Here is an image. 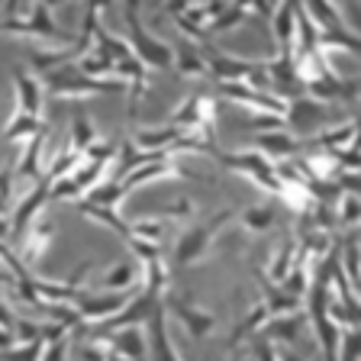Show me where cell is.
Wrapping results in <instances>:
<instances>
[{"instance_id": "cell-22", "label": "cell", "mask_w": 361, "mask_h": 361, "mask_svg": "<svg viewBox=\"0 0 361 361\" xmlns=\"http://www.w3.org/2000/svg\"><path fill=\"white\" fill-rule=\"evenodd\" d=\"M45 129H49L45 126V116H30V113L13 110V116L7 120L0 139H4V142H26V139H32V135L45 133Z\"/></svg>"}, {"instance_id": "cell-18", "label": "cell", "mask_w": 361, "mask_h": 361, "mask_svg": "<svg viewBox=\"0 0 361 361\" xmlns=\"http://www.w3.org/2000/svg\"><path fill=\"white\" fill-rule=\"evenodd\" d=\"M97 338H106L113 352H120L123 358H129V361H145V355H149V338L142 336L139 326H123V329H113Z\"/></svg>"}, {"instance_id": "cell-36", "label": "cell", "mask_w": 361, "mask_h": 361, "mask_svg": "<svg viewBox=\"0 0 361 361\" xmlns=\"http://www.w3.org/2000/svg\"><path fill=\"white\" fill-rule=\"evenodd\" d=\"M68 352H71V332L55 338V342H49V345L42 348V358L39 361H68Z\"/></svg>"}, {"instance_id": "cell-38", "label": "cell", "mask_w": 361, "mask_h": 361, "mask_svg": "<svg viewBox=\"0 0 361 361\" xmlns=\"http://www.w3.org/2000/svg\"><path fill=\"white\" fill-rule=\"evenodd\" d=\"M13 180H16V174H13V165H7V168H0V200L10 207V197H13Z\"/></svg>"}, {"instance_id": "cell-7", "label": "cell", "mask_w": 361, "mask_h": 361, "mask_svg": "<svg viewBox=\"0 0 361 361\" xmlns=\"http://www.w3.org/2000/svg\"><path fill=\"white\" fill-rule=\"evenodd\" d=\"M142 290V287H135V290H106V293H84L81 300L75 303L78 316H81V323L87 326H97L110 316H116L129 300H133L135 293Z\"/></svg>"}, {"instance_id": "cell-4", "label": "cell", "mask_w": 361, "mask_h": 361, "mask_svg": "<svg viewBox=\"0 0 361 361\" xmlns=\"http://www.w3.org/2000/svg\"><path fill=\"white\" fill-rule=\"evenodd\" d=\"M0 36H26V39H42V42H71L68 32L61 30L49 7L32 4L30 16H7L0 23Z\"/></svg>"}, {"instance_id": "cell-26", "label": "cell", "mask_w": 361, "mask_h": 361, "mask_svg": "<svg viewBox=\"0 0 361 361\" xmlns=\"http://www.w3.org/2000/svg\"><path fill=\"white\" fill-rule=\"evenodd\" d=\"M297 242H284V245L271 255V262H268V271H264V281H271V284H281L284 281V274L293 268V262H297Z\"/></svg>"}, {"instance_id": "cell-37", "label": "cell", "mask_w": 361, "mask_h": 361, "mask_svg": "<svg viewBox=\"0 0 361 361\" xmlns=\"http://www.w3.org/2000/svg\"><path fill=\"white\" fill-rule=\"evenodd\" d=\"M245 129H284V116H274V113H255L252 120H245Z\"/></svg>"}, {"instance_id": "cell-32", "label": "cell", "mask_w": 361, "mask_h": 361, "mask_svg": "<svg viewBox=\"0 0 361 361\" xmlns=\"http://www.w3.org/2000/svg\"><path fill=\"white\" fill-rule=\"evenodd\" d=\"M129 229H133V235H139V239H149V242H161V235H165V223L155 216H139L129 223Z\"/></svg>"}, {"instance_id": "cell-2", "label": "cell", "mask_w": 361, "mask_h": 361, "mask_svg": "<svg viewBox=\"0 0 361 361\" xmlns=\"http://www.w3.org/2000/svg\"><path fill=\"white\" fill-rule=\"evenodd\" d=\"M142 4L145 0H123V20H126V42L133 45V55L142 61L145 68H158V71H168L174 61V49L161 39L149 36L142 23Z\"/></svg>"}, {"instance_id": "cell-39", "label": "cell", "mask_w": 361, "mask_h": 361, "mask_svg": "<svg viewBox=\"0 0 361 361\" xmlns=\"http://www.w3.org/2000/svg\"><path fill=\"white\" fill-rule=\"evenodd\" d=\"M16 345V338H13V329H7V326H0V352H7V348Z\"/></svg>"}, {"instance_id": "cell-9", "label": "cell", "mask_w": 361, "mask_h": 361, "mask_svg": "<svg viewBox=\"0 0 361 361\" xmlns=\"http://www.w3.org/2000/svg\"><path fill=\"white\" fill-rule=\"evenodd\" d=\"M168 178H174V180H197V174L194 171H188V168H180L178 161H149V165H139V168H133V171H126L123 178H116L123 184V190L126 194H133V190H139V188H145V184H158V180H168Z\"/></svg>"}, {"instance_id": "cell-40", "label": "cell", "mask_w": 361, "mask_h": 361, "mask_svg": "<svg viewBox=\"0 0 361 361\" xmlns=\"http://www.w3.org/2000/svg\"><path fill=\"white\" fill-rule=\"evenodd\" d=\"M13 319H16V316L10 313V307L4 303V297H0V326H7V329H13Z\"/></svg>"}, {"instance_id": "cell-27", "label": "cell", "mask_w": 361, "mask_h": 361, "mask_svg": "<svg viewBox=\"0 0 361 361\" xmlns=\"http://www.w3.org/2000/svg\"><path fill=\"white\" fill-rule=\"evenodd\" d=\"M75 65H78V71H81V75H87V78H116V61H113L110 55L97 52V49L84 52Z\"/></svg>"}, {"instance_id": "cell-20", "label": "cell", "mask_w": 361, "mask_h": 361, "mask_svg": "<svg viewBox=\"0 0 361 361\" xmlns=\"http://www.w3.org/2000/svg\"><path fill=\"white\" fill-rule=\"evenodd\" d=\"M45 139H49V129H45V133H39V135H32V139H26V152H23V158L13 165V174L20 180H30V188L36 184V180H42Z\"/></svg>"}, {"instance_id": "cell-17", "label": "cell", "mask_w": 361, "mask_h": 361, "mask_svg": "<svg viewBox=\"0 0 361 361\" xmlns=\"http://www.w3.org/2000/svg\"><path fill=\"white\" fill-rule=\"evenodd\" d=\"M355 139H358V120H345V123H338V126H326L316 135L303 139V149L336 152V149H345V145H355Z\"/></svg>"}, {"instance_id": "cell-1", "label": "cell", "mask_w": 361, "mask_h": 361, "mask_svg": "<svg viewBox=\"0 0 361 361\" xmlns=\"http://www.w3.org/2000/svg\"><path fill=\"white\" fill-rule=\"evenodd\" d=\"M45 97L55 100H84V97H100V94H120L126 90V81L120 78H87L81 75L75 65H61L45 71Z\"/></svg>"}, {"instance_id": "cell-45", "label": "cell", "mask_w": 361, "mask_h": 361, "mask_svg": "<svg viewBox=\"0 0 361 361\" xmlns=\"http://www.w3.org/2000/svg\"><path fill=\"white\" fill-rule=\"evenodd\" d=\"M336 7H355V0H332Z\"/></svg>"}, {"instance_id": "cell-41", "label": "cell", "mask_w": 361, "mask_h": 361, "mask_svg": "<svg viewBox=\"0 0 361 361\" xmlns=\"http://www.w3.org/2000/svg\"><path fill=\"white\" fill-rule=\"evenodd\" d=\"M278 361H307L297 352H290V345H278Z\"/></svg>"}, {"instance_id": "cell-19", "label": "cell", "mask_w": 361, "mask_h": 361, "mask_svg": "<svg viewBox=\"0 0 361 361\" xmlns=\"http://www.w3.org/2000/svg\"><path fill=\"white\" fill-rule=\"evenodd\" d=\"M303 326H307V319H303V313L271 316V319H268V323L262 326V329L255 332V336L268 338V342H274V345H293V342L300 338Z\"/></svg>"}, {"instance_id": "cell-47", "label": "cell", "mask_w": 361, "mask_h": 361, "mask_svg": "<svg viewBox=\"0 0 361 361\" xmlns=\"http://www.w3.org/2000/svg\"><path fill=\"white\" fill-rule=\"evenodd\" d=\"M155 4H165V0H155Z\"/></svg>"}, {"instance_id": "cell-33", "label": "cell", "mask_w": 361, "mask_h": 361, "mask_svg": "<svg viewBox=\"0 0 361 361\" xmlns=\"http://www.w3.org/2000/svg\"><path fill=\"white\" fill-rule=\"evenodd\" d=\"M45 342H16L13 348L0 352V361H39L42 358Z\"/></svg>"}, {"instance_id": "cell-29", "label": "cell", "mask_w": 361, "mask_h": 361, "mask_svg": "<svg viewBox=\"0 0 361 361\" xmlns=\"http://www.w3.org/2000/svg\"><path fill=\"white\" fill-rule=\"evenodd\" d=\"M248 10H242V7H233V4H229V7L223 10V13L216 16V20L210 23V26H207V36H219V32H229V30H239L242 23L248 20Z\"/></svg>"}, {"instance_id": "cell-25", "label": "cell", "mask_w": 361, "mask_h": 361, "mask_svg": "<svg viewBox=\"0 0 361 361\" xmlns=\"http://www.w3.org/2000/svg\"><path fill=\"white\" fill-rule=\"evenodd\" d=\"M81 161H84V155H78L71 145H61L59 152H52V155H49V168L42 171V178L49 180V184H55V180L68 178V174L75 171Z\"/></svg>"}, {"instance_id": "cell-34", "label": "cell", "mask_w": 361, "mask_h": 361, "mask_svg": "<svg viewBox=\"0 0 361 361\" xmlns=\"http://www.w3.org/2000/svg\"><path fill=\"white\" fill-rule=\"evenodd\" d=\"M13 338L16 342H42V323H32V319H13Z\"/></svg>"}, {"instance_id": "cell-10", "label": "cell", "mask_w": 361, "mask_h": 361, "mask_svg": "<svg viewBox=\"0 0 361 361\" xmlns=\"http://www.w3.org/2000/svg\"><path fill=\"white\" fill-rule=\"evenodd\" d=\"M161 307H165V313L178 316V323L188 329L190 338H207L213 329H216V316L207 313V310L200 307H190L188 300H180V297H174L171 290L161 297Z\"/></svg>"}, {"instance_id": "cell-43", "label": "cell", "mask_w": 361, "mask_h": 361, "mask_svg": "<svg viewBox=\"0 0 361 361\" xmlns=\"http://www.w3.org/2000/svg\"><path fill=\"white\" fill-rule=\"evenodd\" d=\"M113 7V0H87V7L84 10H94V13H104V10Z\"/></svg>"}, {"instance_id": "cell-46", "label": "cell", "mask_w": 361, "mask_h": 361, "mask_svg": "<svg viewBox=\"0 0 361 361\" xmlns=\"http://www.w3.org/2000/svg\"><path fill=\"white\" fill-rule=\"evenodd\" d=\"M23 4H36V0H23Z\"/></svg>"}, {"instance_id": "cell-31", "label": "cell", "mask_w": 361, "mask_h": 361, "mask_svg": "<svg viewBox=\"0 0 361 361\" xmlns=\"http://www.w3.org/2000/svg\"><path fill=\"white\" fill-rule=\"evenodd\" d=\"M126 245L139 264H149V262H158V258H161V242H149V239H139V235H129Z\"/></svg>"}, {"instance_id": "cell-16", "label": "cell", "mask_w": 361, "mask_h": 361, "mask_svg": "<svg viewBox=\"0 0 361 361\" xmlns=\"http://www.w3.org/2000/svg\"><path fill=\"white\" fill-rule=\"evenodd\" d=\"M252 149L262 152L264 158H271V161H284V158H293L297 152H303V139H297L293 133H287V129H268V133H258L255 139H252Z\"/></svg>"}, {"instance_id": "cell-12", "label": "cell", "mask_w": 361, "mask_h": 361, "mask_svg": "<svg viewBox=\"0 0 361 361\" xmlns=\"http://www.w3.org/2000/svg\"><path fill=\"white\" fill-rule=\"evenodd\" d=\"M145 326H149V355H145V361H184L180 358V352L174 348L171 342V332H168V313L165 307L158 303L155 313L145 319Z\"/></svg>"}, {"instance_id": "cell-8", "label": "cell", "mask_w": 361, "mask_h": 361, "mask_svg": "<svg viewBox=\"0 0 361 361\" xmlns=\"http://www.w3.org/2000/svg\"><path fill=\"white\" fill-rule=\"evenodd\" d=\"M303 94L313 97V100H319V104H329V106L332 104H355V100H358V81L338 75L336 68H332L329 75L303 84Z\"/></svg>"}, {"instance_id": "cell-3", "label": "cell", "mask_w": 361, "mask_h": 361, "mask_svg": "<svg viewBox=\"0 0 361 361\" xmlns=\"http://www.w3.org/2000/svg\"><path fill=\"white\" fill-rule=\"evenodd\" d=\"M235 219V210H219L216 216H210L207 223H194L190 229H184L180 233V239L174 242V252H171V264L174 268H190V264L203 262L207 258V252H210V245L216 242L219 229L223 226H229Z\"/></svg>"}, {"instance_id": "cell-15", "label": "cell", "mask_w": 361, "mask_h": 361, "mask_svg": "<svg viewBox=\"0 0 361 361\" xmlns=\"http://www.w3.org/2000/svg\"><path fill=\"white\" fill-rule=\"evenodd\" d=\"M297 10H300V0H278L274 10H271V16H268L271 36H274L281 52H293V39H297Z\"/></svg>"}, {"instance_id": "cell-24", "label": "cell", "mask_w": 361, "mask_h": 361, "mask_svg": "<svg viewBox=\"0 0 361 361\" xmlns=\"http://www.w3.org/2000/svg\"><path fill=\"white\" fill-rule=\"evenodd\" d=\"M235 219L242 223V229L245 233H268L271 226H274V219H278V210L271 207V203H252V207H242V210H235Z\"/></svg>"}, {"instance_id": "cell-5", "label": "cell", "mask_w": 361, "mask_h": 361, "mask_svg": "<svg viewBox=\"0 0 361 361\" xmlns=\"http://www.w3.org/2000/svg\"><path fill=\"white\" fill-rule=\"evenodd\" d=\"M326 126H332V106L329 104H319V100L307 97V94L287 100V110H284L287 133H293L297 139H310V135H316Z\"/></svg>"}, {"instance_id": "cell-6", "label": "cell", "mask_w": 361, "mask_h": 361, "mask_svg": "<svg viewBox=\"0 0 361 361\" xmlns=\"http://www.w3.org/2000/svg\"><path fill=\"white\" fill-rule=\"evenodd\" d=\"M216 158L223 161L226 168H233L235 174L248 178V184H255V188H262L264 194L278 197L281 180H278V174H274V161H271V158H264L262 152L245 149V152H233V155H223V152H219Z\"/></svg>"}, {"instance_id": "cell-44", "label": "cell", "mask_w": 361, "mask_h": 361, "mask_svg": "<svg viewBox=\"0 0 361 361\" xmlns=\"http://www.w3.org/2000/svg\"><path fill=\"white\" fill-rule=\"evenodd\" d=\"M36 4H42V7H49V10H52V7H61L65 0H36Z\"/></svg>"}, {"instance_id": "cell-23", "label": "cell", "mask_w": 361, "mask_h": 361, "mask_svg": "<svg viewBox=\"0 0 361 361\" xmlns=\"http://www.w3.org/2000/svg\"><path fill=\"white\" fill-rule=\"evenodd\" d=\"M171 49H174L171 68L178 71V78H207V65H203L200 45L197 42H180V45H171Z\"/></svg>"}, {"instance_id": "cell-30", "label": "cell", "mask_w": 361, "mask_h": 361, "mask_svg": "<svg viewBox=\"0 0 361 361\" xmlns=\"http://www.w3.org/2000/svg\"><path fill=\"white\" fill-rule=\"evenodd\" d=\"M145 216H155L161 223H184V219L194 216V200H180V203H171V207H155Z\"/></svg>"}, {"instance_id": "cell-28", "label": "cell", "mask_w": 361, "mask_h": 361, "mask_svg": "<svg viewBox=\"0 0 361 361\" xmlns=\"http://www.w3.org/2000/svg\"><path fill=\"white\" fill-rule=\"evenodd\" d=\"M94 142H97V129H94L90 116H84V113L75 116V120H71V139H68V145H71L78 155H84Z\"/></svg>"}, {"instance_id": "cell-42", "label": "cell", "mask_w": 361, "mask_h": 361, "mask_svg": "<svg viewBox=\"0 0 361 361\" xmlns=\"http://www.w3.org/2000/svg\"><path fill=\"white\" fill-rule=\"evenodd\" d=\"M10 233H13V226H10V216H7V213H0V242H7Z\"/></svg>"}, {"instance_id": "cell-14", "label": "cell", "mask_w": 361, "mask_h": 361, "mask_svg": "<svg viewBox=\"0 0 361 361\" xmlns=\"http://www.w3.org/2000/svg\"><path fill=\"white\" fill-rule=\"evenodd\" d=\"M13 97L16 110L30 113V116H45V87L39 75H32L30 68H13Z\"/></svg>"}, {"instance_id": "cell-13", "label": "cell", "mask_w": 361, "mask_h": 361, "mask_svg": "<svg viewBox=\"0 0 361 361\" xmlns=\"http://www.w3.org/2000/svg\"><path fill=\"white\" fill-rule=\"evenodd\" d=\"M42 207H49V180H36L30 190H26V197H23L20 203L13 207V213H10V226H13L16 239H23V233L32 226V219L42 216Z\"/></svg>"}, {"instance_id": "cell-21", "label": "cell", "mask_w": 361, "mask_h": 361, "mask_svg": "<svg viewBox=\"0 0 361 361\" xmlns=\"http://www.w3.org/2000/svg\"><path fill=\"white\" fill-rule=\"evenodd\" d=\"M142 281H145V271L139 262H116L104 274L100 287L104 290H135V287H142Z\"/></svg>"}, {"instance_id": "cell-35", "label": "cell", "mask_w": 361, "mask_h": 361, "mask_svg": "<svg viewBox=\"0 0 361 361\" xmlns=\"http://www.w3.org/2000/svg\"><path fill=\"white\" fill-rule=\"evenodd\" d=\"M338 223L345 226L348 233L358 223V194H342V203H338Z\"/></svg>"}, {"instance_id": "cell-11", "label": "cell", "mask_w": 361, "mask_h": 361, "mask_svg": "<svg viewBox=\"0 0 361 361\" xmlns=\"http://www.w3.org/2000/svg\"><path fill=\"white\" fill-rule=\"evenodd\" d=\"M55 239V223L52 219H45V216H36L32 219V226L23 233L20 239V262L26 271H36L39 264H42L45 252H49V245H52Z\"/></svg>"}]
</instances>
